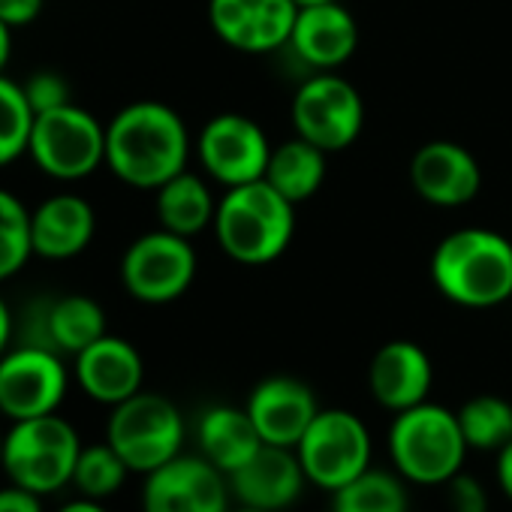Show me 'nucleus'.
Wrapping results in <instances>:
<instances>
[{"instance_id": "a878e982", "label": "nucleus", "mask_w": 512, "mask_h": 512, "mask_svg": "<svg viewBox=\"0 0 512 512\" xmlns=\"http://www.w3.org/2000/svg\"><path fill=\"white\" fill-rule=\"evenodd\" d=\"M407 479L380 467H368L344 488L332 491L335 512H410Z\"/></svg>"}, {"instance_id": "dca6fc26", "label": "nucleus", "mask_w": 512, "mask_h": 512, "mask_svg": "<svg viewBox=\"0 0 512 512\" xmlns=\"http://www.w3.org/2000/svg\"><path fill=\"white\" fill-rule=\"evenodd\" d=\"M229 491L241 506L266 509V512H284L290 509L305 485L308 476L299 464L296 449L263 443L250 461H244L235 473L226 476Z\"/></svg>"}, {"instance_id": "f8f14e48", "label": "nucleus", "mask_w": 512, "mask_h": 512, "mask_svg": "<svg viewBox=\"0 0 512 512\" xmlns=\"http://www.w3.org/2000/svg\"><path fill=\"white\" fill-rule=\"evenodd\" d=\"M272 148L275 145H269L266 130L238 112L211 118L196 139L202 169L226 190L266 178Z\"/></svg>"}, {"instance_id": "423d86ee", "label": "nucleus", "mask_w": 512, "mask_h": 512, "mask_svg": "<svg viewBox=\"0 0 512 512\" xmlns=\"http://www.w3.org/2000/svg\"><path fill=\"white\" fill-rule=\"evenodd\" d=\"M106 443L127 461L130 473H151L181 455V410L157 392H136L112 407Z\"/></svg>"}, {"instance_id": "5701e85b", "label": "nucleus", "mask_w": 512, "mask_h": 512, "mask_svg": "<svg viewBox=\"0 0 512 512\" xmlns=\"http://www.w3.org/2000/svg\"><path fill=\"white\" fill-rule=\"evenodd\" d=\"M217 202L208 184L193 172H178L166 184L157 187V220L163 229L193 238L202 229L214 226Z\"/></svg>"}, {"instance_id": "20e7f679", "label": "nucleus", "mask_w": 512, "mask_h": 512, "mask_svg": "<svg viewBox=\"0 0 512 512\" xmlns=\"http://www.w3.org/2000/svg\"><path fill=\"white\" fill-rule=\"evenodd\" d=\"M467 449L458 416L431 401L395 413L389 428L392 467L413 485H446L461 473Z\"/></svg>"}, {"instance_id": "a211bd4d", "label": "nucleus", "mask_w": 512, "mask_h": 512, "mask_svg": "<svg viewBox=\"0 0 512 512\" xmlns=\"http://www.w3.org/2000/svg\"><path fill=\"white\" fill-rule=\"evenodd\" d=\"M73 371L82 392L106 407H115L142 392L145 380V362L139 350L118 335H103L100 341L85 347L76 356Z\"/></svg>"}, {"instance_id": "79ce46f5", "label": "nucleus", "mask_w": 512, "mask_h": 512, "mask_svg": "<svg viewBox=\"0 0 512 512\" xmlns=\"http://www.w3.org/2000/svg\"><path fill=\"white\" fill-rule=\"evenodd\" d=\"M329 512H335V509H329Z\"/></svg>"}, {"instance_id": "6e6552de", "label": "nucleus", "mask_w": 512, "mask_h": 512, "mask_svg": "<svg viewBox=\"0 0 512 512\" xmlns=\"http://www.w3.org/2000/svg\"><path fill=\"white\" fill-rule=\"evenodd\" d=\"M311 485L338 491L371 467V431L350 410H320L296 443Z\"/></svg>"}, {"instance_id": "bb28decb", "label": "nucleus", "mask_w": 512, "mask_h": 512, "mask_svg": "<svg viewBox=\"0 0 512 512\" xmlns=\"http://www.w3.org/2000/svg\"><path fill=\"white\" fill-rule=\"evenodd\" d=\"M455 416L470 449L500 452L512 440V404L500 395H476Z\"/></svg>"}, {"instance_id": "f257e3e1", "label": "nucleus", "mask_w": 512, "mask_h": 512, "mask_svg": "<svg viewBox=\"0 0 512 512\" xmlns=\"http://www.w3.org/2000/svg\"><path fill=\"white\" fill-rule=\"evenodd\" d=\"M187 157V127L160 100H136L106 124V166L130 187L157 190L187 169Z\"/></svg>"}, {"instance_id": "e433bc0d", "label": "nucleus", "mask_w": 512, "mask_h": 512, "mask_svg": "<svg viewBox=\"0 0 512 512\" xmlns=\"http://www.w3.org/2000/svg\"><path fill=\"white\" fill-rule=\"evenodd\" d=\"M58 512H109L100 500H94V497H79V500H70V503H64Z\"/></svg>"}, {"instance_id": "aec40b11", "label": "nucleus", "mask_w": 512, "mask_h": 512, "mask_svg": "<svg viewBox=\"0 0 512 512\" xmlns=\"http://www.w3.org/2000/svg\"><path fill=\"white\" fill-rule=\"evenodd\" d=\"M368 386L383 410L401 413L428 401L434 386V365L419 344L389 341L371 359Z\"/></svg>"}, {"instance_id": "58836bf2", "label": "nucleus", "mask_w": 512, "mask_h": 512, "mask_svg": "<svg viewBox=\"0 0 512 512\" xmlns=\"http://www.w3.org/2000/svg\"><path fill=\"white\" fill-rule=\"evenodd\" d=\"M299 7H314V4H329V0H296Z\"/></svg>"}, {"instance_id": "412c9836", "label": "nucleus", "mask_w": 512, "mask_h": 512, "mask_svg": "<svg viewBox=\"0 0 512 512\" xmlns=\"http://www.w3.org/2000/svg\"><path fill=\"white\" fill-rule=\"evenodd\" d=\"M97 229V214L88 199L76 193H58L40 202V208L31 211V238L34 253L46 260H70L79 256Z\"/></svg>"}, {"instance_id": "ddd939ff", "label": "nucleus", "mask_w": 512, "mask_h": 512, "mask_svg": "<svg viewBox=\"0 0 512 512\" xmlns=\"http://www.w3.org/2000/svg\"><path fill=\"white\" fill-rule=\"evenodd\" d=\"M229 479L202 455H178L145 473L142 512H229Z\"/></svg>"}, {"instance_id": "4c0bfd02", "label": "nucleus", "mask_w": 512, "mask_h": 512, "mask_svg": "<svg viewBox=\"0 0 512 512\" xmlns=\"http://www.w3.org/2000/svg\"><path fill=\"white\" fill-rule=\"evenodd\" d=\"M10 52H13V28L0 22V76H4V67L10 61Z\"/></svg>"}, {"instance_id": "cd10ccee", "label": "nucleus", "mask_w": 512, "mask_h": 512, "mask_svg": "<svg viewBox=\"0 0 512 512\" xmlns=\"http://www.w3.org/2000/svg\"><path fill=\"white\" fill-rule=\"evenodd\" d=\"M34 118L37 112L31 109L25 88L7 76H0V166L28 154Z\"/></svg>"}, {"instance_id": "2eb2a0df", "label": "nucleus", "mask_w": 512, "mask_h": 512, "mask_svg": "<svg viewBox=\"0 0 512 512\" xmlns=\"http://www.w3.org/2000/svg\"><path fill=\"white\" fill-rule=\"evenodd\" d=\"M410 184L428 205L458 208L479 196L482 169L464 145L449 139H434L413 154Z\"/></svg>"}, {"instance_id": "f03ea898", "label": "nucleus", "mask_w": 512, "mask_h": 512, "mask_svg": "<svg viewBox=\"0 0 512 512\" xmlns=\"http://www.w3.org/2000/svg\"><path fill=\"white\" fill-rule=\"evenodd\" d=\"M431 281L461 308H497L512 299V241L482 226L455 229L434 247Z\"/></svg>"}, {"instance_id": "6ab92c4d", "label": "nucleus", "mask_w": 512, "mask_h": 512, "mask_svg": "<svg viewBox=\"0 0 512 512\" xmlns=\"http://www.w3.org/2000/svg\"><path fill=\"white\" fill-rule=\"evenodd\" d=\"M359 46V25L338 0L314 7H299L290 49L317 73H332L353 58Z\"/></svg>"}, {"instance_id": "f704fd0d", "label": "nucleus", "mask_w": 512, "mask_h": 512, "mask_svg": "<svg viewBox=\"0 0 512 512\" xmlns=\"http://www.w3.org/2000/svg\"><path fill=\"white\" fill-rule=\"evenodd\" d=\"M497 485H500V491L512 500V440L497 452Z\"/></svg>"}, {"instance_id": "9d476101", "label": "nucleus", "mask_w": 512, "mask_h": 512, "mask_svg": "<svg viewBox=\"0 0 512 512\" xmlns=\"http://www.w3.org/2000/svg\"><path fill=\"white\" fill-rule=\"evenodd\" d=\"M293 124L296 136L335 154L359 139L365 127V103L347 79L317 73L293 97Z\"/></svg>"}, {"instance_id": "473e14b6", "label": "nucleus", "mask_w": 512, "mask_h": 512, "mask_svg": "<svg viewBox=\"0 0 512 512\" xmlns=\"http://www.w3.org/2000/svg\"><path fill=\"white\" fill-rule=\"evenodd\" d=\"M46 0H0V22L10 28H25L43 13Z\"/></svg>"}, {"instance_id": "2f4dec72", "label": "nucleus", "mask_w": 512, "mask_h": 512, "mask_svg": "<svg viewBox=\"0 0 512 512\" xmlns=\"http://www.w3.org/2000/svg\"><path fill=\"white\" fill-rule=\"evenodd\" d=\"M449 512H488V491L470 473H455L449 482Z\"/></svg>"}, {"instance_id": "a19ab883", "label": "nucleus", "mask_w": 512, "mask_h": 512, "mask_svg": "<svg viewBox=\"0 0 512 512\" xmlns=\"http://www.w3.org/2000/svg\"><path fill=\"white\" fill-rule=\"evenodd\" d=\"M0 464H4V434H0Z\"/></svg>"}, {"instance_id": "4468645a", "label": "nucleus", "mask_w": 512, "mask_h": 512, "mask_svg": "<svg viewBox=\"0 0 512 512\" xmlns=\"http://www.w3.org/2000/svg\"><path fill=\"white\" fill-rule=\"evenodd\" d=\"M296 0H208L211 31L232 49L263 55L290 46Z\"/></svg>"}, {"instance_id": "f3484780", "label": "nucleus", "mask_w": 512, "mask_h": 512, "mask_svg": "<svg viewBox=\"0 0 512 512\" xmlns=\"http://www.w3.org/2000/svg\"><path fill=\"white\" fill-rule=\"evenodd\" d=\"M247 413L260 431L263 443L296 449L314 416L320 413L317 395L296 377H266L247 398Z\"/></svg>"}, {"instance_id": "c85d7f7f", "label": "nucleus", "mask_w": 512, "mask_h": 512, "mask_svg": "<svg viewBox=\"0 0 512 512\" xmlns=\"http://www.w3.org/2000/svg\"><path fill=\"white\" fill-rule=\"evenodd\" d=\"M31 253V211L10 190H0V281L19 275Z\"/></svg>"}, {"instance_id": "39448f33", "label": "nucleus", "mask_w": 512, "mask_h": 512, "mask_svg": "<svg viewBox=\"0 0 512 512\" xmlns=\"http://www.w3.org/2000/svg\"><path fill=\"white\" fill-rule=\"evenodd\" d=\"M82 440L76 428L58 416L19 419L4 434V473L13 485H22L34 494H55L73 482Z\"/></svg>"}, {"instance_id": "0eeeda50", "label": "nucleus", "mask_w": 512, "mask_h": 512, "mask_svg": "<svg viewBox=\"0 0 512 512\" xmlns=\"http://www.w3.org/2000/svg\"><path fill=\"white\" fill-rule=\"evenodd\" d=\"M28 154L58 181L88 178L106 163V127L76 103L40 112L34 118Z\"/></svg>"}, {"instance_id": "7c9ffc66", "label": "nucleus", "mask_w": 512, "mask_h": 512, "mask_svg": "<svg viewBox=\"0 0 512 512\" xmlns=\"http://www.w3.org/2000/svg\"><path fill=\"white\" fill-rule=\"evenodd\" d=\"M22 88H25V97H28V103H31V109L37 115L73 103L70 100V85L58 73H34Z\"/></svg>"}, {"instance_id": "c756f323", "label": "nucleus", "mask_w": 512, "mask_h": 512, "mask_svg": "<svg viewBox=\"0 0 512 512\" xmlns=\"http://www.w3.org/2000/svg\"><path fill=\"white\" fill-rule=\"evenodd\" d=\"M127 473H130L127 461L109 443H94V446H82L73 485L82 491V497L103 500V497H112L124 485Z\"/></svg>"}, {"instance_id": "72a5a7b5", "label": "nucleus", "mask_w": 512, "mask_h": 512, "mask_svg": "<svg viewBox=\"0 0 512 512\" xmlns=\"http://www.w3.org/2000/svg\"><path fill=\"white\" fill-rule=\"evenodd\" d=\"M0 512H43V500L22 485H7L0 488Z\"/></svg>"}, {"instance_id": "7ed1b4c3", "label": "nucleus", "mask_w": 512, "mask_h": 512, "mask_svg": "<svg viewBox=\"0 0 512 512\" xmlns=\"http://www.w3.org/2000/svg\"><path fill=\"white\" fill-rule=\"evenodd\" d=\"M214 235L241 266H266L293 244L296 205L266 178L229 187L214 214Z\"/></svg>"}, {"instance_id": "4be33fe9", "label": "nucleus", "mask_w": 512, "mask_h": 512, "mask_svg": "<svg viewBox=\"0 0 512 512\" xmlns=\"http://www.w3.org/2000/svg\"><path fill=\"white\" fill-rule=\"evenodd\" d=\"M199 455L208 458L220 473H235L244 461H250L263 446V437L256 431L247 407L217 404L199 416L196 425Z\"/></svg>"}, {"instance_id": "1a4fd4ad", "label": "nucleus", "mask_w": 512, "mask_h": 512, "mask_svg": "<svg viewBox=\"0 0 512 512\" xmlns=\"http://www.w3.org/2000/svg\"><path fill=\"white\" fill-rule=\"evenodd\" d=\"M196 278V250L190 238L169 229H154L139 235L121 260L124 290L145 305L175 302L190 290Z\"/></svg>"}, {"instance_id": "c9c22d12", "label": "nucleus", "mask_w": 512, "mask_h": 512, "mask_svg": "<svg viewBox=\"0 0 512 512\" xmlns=\"http://www.w3.org/2000/svg\"><path fill=\"white\" fill-rule=\"evenodd\" d=\"M10 338H13V314H10L7 302L0 299V356L10 350Z\"/></svg>"}, {"instance_id": "9b49d317", "label": "nucleus", "mask_w": 512, "mask_h": 512, "mask_svg": "<svg viewBox=\"0 0 512 512\" xmlns=\"http://www.w3.org/2000/svg\"><path fill=\"white\" fill-rule=\"evenodd\" d=\"M67 386V365L52 347L22 344L0 356V413L13 422L58 413Z\"/></svg>"}, {"instance_id": "ea45409f", "label": "nucleus", "mask_w": 512, "mask_h": 512, "mask_svg": "<svg viewBox=\"0 0 512 512\" xmlns=\"http://www.w3.org/2000/svg\"><path fill=\"white\" fill-rule=\"evenodd\" d=\"M229 512H266V509H253V506H241V509H229Z\"/></svg>"}, {"instance_id": "393cba45", "label": "nucleus", "mask_w": 512, "mask_h": 512, "mask_svg": "<svg viewBox=\"0 0 512 512\" xmlns=\"http://www.w3.org/2000/svg\"><path fill=\"white\" fill-rule=\"evenodd\" d=\"M106 332V314L91 296H64L46 314V347L79 356Z\"/></svg>"}, {"instance_id": "b1692460", "label": "nucleus", "mask_w": 512, "mask_h": 512, "mask_svg": "<svg viewBox=\"0 0 512 512\" xmlns=\"http://www.w3.org/2000/svg\"><path fill=\"white\" fill-rule=\"evenodd\" d=\"M266 181L293 205L308 202L326 181V151L296 136L272 148Z\"/></svg>"}]
</instances>
